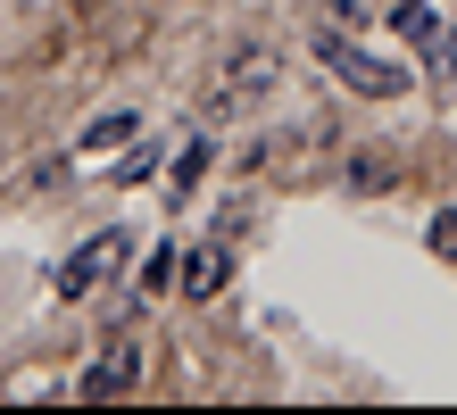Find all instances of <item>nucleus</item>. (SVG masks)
I'll return each instance as SVG.
<instances>
[{
  "label": "nucleus",
  "mask_w": 457,
  "mask_h": 415,
  "mask_svg": "<svg viewBox=\"0 0 457 415\" xmlns=\"http://www.w3.org/2000/svg\"><path fill=\"white\" fill-rule=\"evenodd\" d=\"M424 241H433V258H449V266H457V208H441V216H433V233H424Z\"/></svg>",
  "instance_id": "obj_9"
},
{
  "label": "nucleus",
  "mask_w": 457,
  "mask_h": 415,
  "mask_svg": "<svg viewBox=\"0 0 457 415\" xmlns=\"http://www.w3.org/2000/svg\"><path fill=\"white\" fill-rule=\"evenodd\" d=\"M133 133H142V117H133V108H109V117H92V125H84V142H75V150L100 158V150H125Z\"/></svg>",
  "instance_id": "obj_7"
},
{
  "label": "nucleus",
  "mask_w": 457,
  "mask_h": 415,
  "mask_svg": "<svg viewBox=\"0 0 457 415\" xmlns=\"http://www.w3.org/2000/svg\"><path fill=\"white\" fill-rule=\"evenodd\" d=\"M125 258H133V233H117V225H109V233H92L84 249H67V266L50 274V283H59V299H84V291H100V283H109Z\"/></svg>",
  "instance_id": "obj_3"
},
{
  "label": "nucleus",
  "mask_w": 457,
  "mask_h": 415,
  "mask_svg": "<svg viewBox=\"0 0 457 415\" xmlns=\"http://www.w3.org/2000/svg\"><path fill=\"white\" fill-rule=\"evenodd\" d=\"M225 283H233V249H225V241H208V249L183 258V299H217Z\"/></svg>",
  "instance_id": "obj_6"
},
{
  "label": "nucleus",
  "mask_w": 457,
  "mask_h": 415,
  "mask_svg": "<svg viewBox=\"0 0 457 415\" xmlns=\"http://www.w3.org/2000/svg\"><path fill=\"white\" fill-rule=\"evenodd\" d=\"M374 9H383V0H333V17H341V25H366Z\"/></svg>",
  "instance_id": "obj_10"
},
{
  "label": "nucleus",
  "mask_w": 457,
  "mask_h": 415,
  "mask_svg": "<svg viewBox=\"0 0 457 415\" xmlns=\"http://www.w3.org/2000/svg\"><path fill=\"white\" fill-rule=\"evenodd\" d=\"M316 59H325V75L349 83L358 100H399V92H408V67H391V59H374V50H358L349 34H325V42H316Z\"/></svg>",
  "instance_id": "obj_2"
},
{
  "label": "nucleus",
  "mask_w": 457,
  "mask_h": 415,
  "mask_svg": "<svg viewBox=\"0 0 457 415\" xmlns=\"http://www.w3.org/2000/svg\"><path fill=\"white\" fill-rule=\"evenodd\" d=\"M391 25H399V42H416L424 59H433V75H457V34L424 9V0H391Z\"/></svg>",
  "instance_id": "obj_5"
},
{
  "label": "nucleus",
  "mask_w": 457,
  "mask_h": 415,
  "mask_svg": "<svg viewBox=\"0 0 457 415\" xmlns=\"http://www.w3.org/2000/svg\"><path fill=\"white\" fill-rule=\"evenodd\" d=\"M133 382H142V332H109V349L84 366V382H75V399H125Z\"/></svg>",
  "instance_id": "obj_4"
},
{
  "label": "nucleus",
  "mask_w": 457,
  "mask_h": 415,
  "mask_svg": "<svg viewBox=\"0 0 457 415\" xmlns=\"http://www.w3.org/2000/svg\"><path fill=\"white\" fill-rule=\"evenodd\" d=\"M175 266H183L175 249H150V266H142V299H150V291H167V283H183Z\"/></svg>",
  "instance_id": "obj_8"
},
{
  "label": "nucleus",
  "mask_w": 457,
  "mask_h": 415,
  "mask_svg": "<svg viewBox=\"0 0 457 415\" xmlns=\"http://www.w3.org/2000/svg\"><path fill=\"white\" fill-rule=\"evenodd\" d=\"M275 75H283V59H275L266 42H233L225 59H217V75H208V108H217V117L258 108L266 92H275Z\"/></svg>",
  "instance_id": "obj_1"
}]
</instances>
